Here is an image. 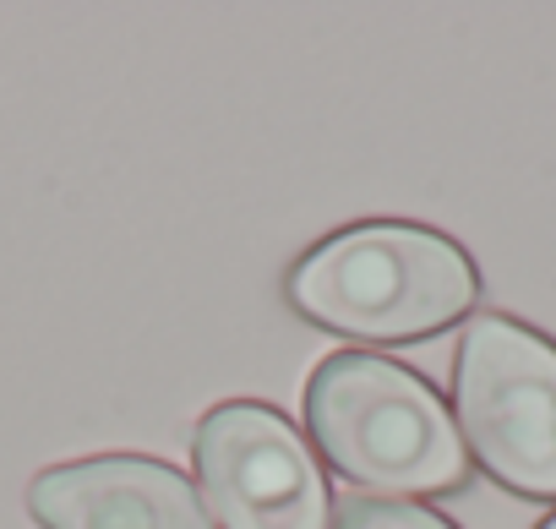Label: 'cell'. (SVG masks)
<instances>
[{"label": "cell", "mask_w": 556, "mask_h": 529, "mask_svg": "<svg viewBox=\"0 0 556 529\" xmlns=\"http://www.w3.org/2000/svg\"><path fill=\"white\" fill-rule=\"evenodd\" d=\"M285 295L323 333L415 344L475 312L480 268L453 235L431 224L366 218L312 245L290 268Z\"/></svg>", "instance_id": "1"}, {"label": "cell", "mask_w": 556, "mask_h": 529, "mask_svg": "<svg viewBox=\"0 0 556 529\" xmlns=\"http://www.w3.org/2000/svg\"><path fill=\"white\" fill-rule=\"evenodd\" d=\"M306 437L317 458L333 464L350 486L382 491L393 502L447 496L475 475L442 393L420 371L366 350L317 361L306 382Z\"/></svg>", "instance_id": "2"}, {"label": "cell", "mask_w": 556, "mask_h": 529, "mask_svg": "<svg viewBox=\"0 0 556 529\" xmlns=\"http://www.w3.org/2000/svg\"><path fill=\"white\" fill-rule=\"evenodd\" d=\"M453 420L469 458L529 502H556V344L502 312L469 317L453 361Z\"/></svg>", "instance_id": "3"}, {"label": "cell", "mask_w": 556, "mask_h": 529, "mask_svg": "<svg viewBox=\"0 0 556 529\" xmlns=\"http://www.w3.org/2000/svg\"><path fill=\"white\" fill-rule=\"evenodd\" d=\"M191 464L213 529H333L323 458L273 404H213L197 420Z\"/></svg>", "instance_id": "4"}, {"label": "cell", "mask_w": 556, "mask_h": 529, "mask_svg": "<svg viewBox=\"0 0 556 529\" xmlns=\"http://www.w3.org/2000/svg\"><path fill=\"white\" fill-rule=\"evenodd\" d=\"M28 513L45 529H213L202 491L148 453L55 464L28 486Z\"/></svg>", "instance_id": "5"}, {"label": "cell", "mask_w": 556, "mask_h": 529, "mask_svg": "<svg viewBox=\"0 0 556 529\" xmlns=\"http://www.w3.org/2000/svg\"><path fill=\"white\" fill-rule=\"evenodd\" d=\"M333 529H458L437 507L393 502V496H344L333 507Z\"/></svg>", "instance_id": "6"}, {"label": "cell", "mask_w": 556, "mask_h": 529, "mask_svg": "<svg viewBox=\"0 0 556 529\" xmlns=\"http://www.w3.org/2000/svg\"><path fill=\"white\" fill-rule=\"evenodd\" d=\"M540 529H556V513H551V518H545V524H540Z\"/></svg>", "instance_id": "7"}]
</instances>
